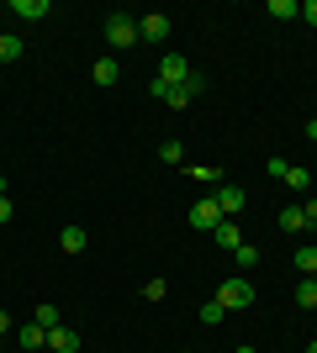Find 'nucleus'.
Returning a JSON list of instances; mask_svg holds the SVG:
<instances>
[{"label":"nucleus","instance_id":"nucleus-33","mask_svg":"<svg viewBox=\"0 0 317 353\" xmlns=\"http://www.w3.org/2000/svg\"><path fill=\"white\" fill-rule=\"evenodd\" d=\"M312 280H317V274H312Z\"/></svg>","mask_w":317,"mask_h":353},{"label":"nucleus","instance_id":"nucleus-6","mask_svg":"<svg viewBox=\"0 0 317 353\" xmlns=\"http://www.w3.org/2000/svg\"><path fill=\"white\" fill-rule=\"evenodd\" d=\"M211 201H217V211H222L227 221L243 211V190H238V185H217V190H211Z\"/></svg>","mask_w":317,"mask_h":353},{"label":"nucleus","instance_id":"nucleus-21","mask_svg":"<svg viewBox=\"0 0 317 353\" xmlns=\"http://www.w3.org/2000/svg\"><path fill=\"white\" fill-rule=\"evenodd\" d=\"M233 259H238V269H254V264H259V248H254V243H238V248H233Z\"/></svg>","mask_w":317,"mask_h":353},{"label":"nucleus","instance_id":"nucleus-26","mask_svg":"<svg viewBox=\"0 0 317 353\" xmlns=\"http://www.w3.org/2000/svg\"><path fill=\"white\" fill-rule=\"evenodd\" d=\"M302 21H307V27H317V0H307V6H302Z\"/></svg>","mask_w":317,"mask_h":353},{"label":"nucleus","instance_id":"nucleus-30","mask_svg":"<svg viewBox=\"0 0 317 353\" xmlns=\"http://www.w3.org/2000/svg\"><path fill=\"white\" fill-rule=\"evenodd\" d=\"M307 137H312V143H317V117H312V121H307Z\"/></svg>","mask_w":317,"mask_h":353},{"label":"nucleus","instance_id":"nucleus-24","mask_svg":"<svg viewBox=\"0 0 317 353\" xmlns=\"http://www.w3.org/2000/svg\"><path fill=\"white\" fill-rule=\"evenodd\" d=\"M159 159L164 163H185V143H159Z\"/></svg>","mask_w":317,"mask_h":353},{"label":"nucleus","instance_id":"nucleus-19","mask_svg":"<svg viewBox=\"0 0 317 353\" xmlns=\"http://www.w3.org/2000/svg\"><path fill=\"white\" fill-rule=\"evenodd\" d=\"M280 227H286V232H307V216H302V206H286V211H280Z\"/></svg>","mask_w":317,"mask_h":353},{"label":"nucleus","instance_id":"nucleus-5","mask_svg":"<svg viewBox=\"0 0 317 353\" xmlns=\"http://www.w3.org/2000/svg\"><path fill=\"white\" fill-rule=\"evenodd\" d=\"M222 211H217V201H211V195H201L196 206H191V227H201V232H217V227H222Z\"/></svg>","mask_w":317,"mask_h":353},{"label":"nucleus","instance_id":"nucleus-16","mask_svg":"<svg viewBox=\"0 0 317 353\" xmlns=\"http://www.w3.org/2000/svg\"><path fill=\"white\" fill-rule=\"evenodd\" d=\"M90 74H95V85H117V74H122V69H117V59H95Z\"/></svg>","mask_w":317,"mask_h":353},{"label":"nucleus","instance_id":"nucleus-10","mask_svg":"<svg viewBox=\"0 0 317 353\" xmlns=\"http://www.w3.org/2000/svg\"><path fill=\"white\" fill-rule=\"evenodd\" d=\"M11 11L21 16V21H43L53 6H48V0H11Z\"/></svg>","mask_w":317,"mask_h":353},{"label":"nucleus","instance_id":"nucleus-11","mask_svg":"<svg viewBox=\"0 0 317 353\" xmlns=\"http://www.w3.org/2000/svg\"><path fill=\"white\" fill-rule=\"evenodd\" d=\"M286 190H312V169H302V163H286Z\"/></svg>","mask_w":317,"mask_h":353},{"label":"nucleus","instance_id":"nucleus-9","mask_svg":"<svg viewBox=\"0 0 317 353\" xmlns=\"http://www.w3.org/2000/svg\"><path fill=\"white\" fill-rule=\"evenodd\" d=\"M48 348H59V353H79V332H69V327H53V332H48Z\"/></svg>","mask_w":317,"mask_h":353},{"label":"nucleus","instance_id":"nucleus-29","mask_svg":"<svg viewBox=\"0 0 317 353\" xmlns=\"http://www.w3.org/2000/svg\"><path fill=\"white\" fill-rule=\"evenodd\" d=\"M6 332H11V311H0V338H6Z\"/></svg>","mask_w":317,"mask_h":353},{"label":"nucleus","instance_id":"nucleus-7","mask_svg":"<svg viewBox=\"0 0 317 353\" xmlns=\"http://www.w3.org/2000/svg\"><path fill=\"white\" fill-rule=\"evenodd\" d=\"M137 37H143V43H164L169 37V16H137Z\"/></svg>","mask_w":317,"mask_h":353},{"label":"nucleus","instance_id":"nucleus-23","mask_svg":"<svg viewBox=\"0 0 317 353\" xmlns=\"http://www.w3.org/2000/svg\"><path fill=\"white\" fill-rule=\"evenodd\" d=\"M32 322H37V327H48V332H53V327H59V306H37V311H32Z\"/></svg>","mask_w":317,"mask_h":353},{"label":"nucleus","instance_id":"nucleus-15","mask_svg":"<svg viewBox=\"0 0 317 353\" xmlns=\"http://www.w3.org/2000/svg\"><path fill=\"white\" fill-rule=\"evenodd\" d=\"M211 237H217V243H222L227 253H233V248H238V243H243V232H238V221H222V227H217V232H211Z\"/></svg>","mask_w":317,"mask_h":353},{"label":"nucleus","instance_id":"nucleus-22","mask_svg":"<svg viewBox=\"0 0 317 353\" xmlns=\"http://www.w3.org/2000/svg\"><path fill=\"white\" fill-rule=\"evenodd\" d=\"M222 316H227V311H222V301H217V295H211L206 306H201V322H206V327H217V322H222Z\"/></svg>","mask_w":317,"mask_h":353},{"label":"nucleus","instance_id":"nucleus-13","mask_svg":"<svg viewBox=\"0 0 317 353\" xmlns=\"http://www.w3.org/2000/svg\"><path fill=\"white\" fill-rule=\"evenodd\" d=\"M185 174L196 179V185H222V169H217V163H191Z\"/></svg>","mask_w":317,"mask_h":353},{"label":"nucleus","instance_id":"nucleus-27","mask_svg":"<svg viewBox=\"0 0 317 353\" xmlns=\"http://www.w3.org/2000/svg\"><path fill=\"white\" fill-rule=\"evenodd\" d=\"M16 216V206H11V195H0V221H11Z\"/></svg>","mask_w":317,"mask_h":353},{"label":"nucleus","instance_id":"nucleus-1","mask_svg":"<svg viewBox=\"0 0 317 353\" xmlns=\"http://www.w3.org/2000/svg\"><path fill=\"white\" fill-rule=\"evenodd\" d=\"M201 90H206V74H191L185 85H164V79H153V101H164L169 111H185V105L196 101Z\"/></svg>","mask_w":317,"mask_h":353},{"label":"nucleus","instance_id":"nucleus-4","mask_svg":"<svg viewBox=\"0 0 317 353\" xmlns=\"http://www.w3.org/2000/svg\"><path fill=\"white\" fill-rule=\"evenodd\" d=\"M191 59H185V53H164V59H159V74H153V79H164V85H185V79H191Z\"/></svg>","mask_w":317,"mask_h":353},{"label":"nucleus","instance_id":"nucleus-18","mask_svg":"<svg viewBox=\"0 0 317 353\" xmlns=\"http://www.w3.org/2000/svg\"><path fill=\"white\" fill-rule=\"evenodd\" d=\"M296 306H302V311H317V280H302V285H296Z\"/></svg>","mask_w":317,"mask_h":353},{"label":"nucleus","instance_id":"nucleus-12","mask_svg":"<svg viewBox=\"0 0 317 353\" xmlns=\"http://www.w3.org/2000/svg\"><path fill=\"white\" fill-rule=\"evenodd\" d=\"M85 243H90V237H85V227H64V232H59V248H64V253H85Z\"/></svg>","mask_w":317,"mask_h":353},{"label":"nucleus","instance_id":"nucleus-32","mask_svg":"<svg viewBox=\"0 0 317 353\" xmlns=\"http://www.w3.org/2000/svg\"><path fill=\"white\" fill-rule=\"evenodd\" d=\"M0 195H6V174H0Z\"/></svg>","mask_w":317,"mask_h":353},{"label":"nucleus","instance_id":"nucleus-2","mask_svg":"<svg viewBox=\"0 0 317 353\" xmlns=\"http://www.w3.org/2000/svg\"><path fill=\"white\" fill-rule=\"evenodd\" d=\"M217 301H222V311H249L254 306V285L249 280H222L217 285Z\"/></svg>","mask_w":317,"mask_h":353},{"label":"nucleus","instance_id":"nucleus-17","mask_svg":"<svg viewBox=\"0 0 317 353\" xmlns=\"http://www.w3.org/2000/svg\"><path fill=\"white\" fill-rule=\"evenodd\" d=\"M270 16H280V21H296V16H302V0H270Z\"/></svg>","mask_w":317,"mask_h":353},{"label":"nucleus","instance_id":"nucleus-14","mask_svg":"<svg viewBox=\"0 0 317 353\" xmlns=\"http://www.w3.org/2000/svg\"><path fill=\"white\" fill-rule=\"evenodd\" d=\"M291 264L302 269V280H312V274H317V248H312V243H307V248H296V259H291Z\"/></svg>","mask_w":317,"mask_h":353},{"label":"nucleus","instance_id":"nucleus-28","mask_svg":"<svg viewBox=\"0 0 317 353\" xmlns=\"http://www.w3.org/2000/svg\"><path fill=\"white\" fill-rule=\"evenodd\" d=\"M302 216H307V227H317V201H307V206H302Z\"/></svg>","mask_w":317,"mask_h":353},{"label":"nucleus","instance_id":"nucleus-8","mask_svg":"<svg viewBox=\"0 0 317 353\" xmlns=\"http://www.w3.org/2000/svg\"><path fill=\"white\" fill-rule=\"evenodd\" d=\"M16 343H21L27 353L48 348V327H37V322H21V327H16Z\"/></svg>","mask_w":317,"mask_h":353},{"label":"nucleus","instance_id":"nucleus-25","mask_svg":"<svg viewBox=\"0 0 317 353\" xmlns=\"http://www.w3.org/2000/svg\"><path fill=\"white\" fill-rule=\"evenodd\" d=\"M143 295H148V301H164L169 285H164V280H148V285H143Z\"/></svg>","mask_w":317,"mask_h":353},{"label":"nucleus","instance_id":"nucleus-3","mask_svg":"<svg viewBox=\"0 0 317 353\" xmlns=\"http://www.w3.org/2000/svg\"><path fill=\"white\" fill-rule=\"evenodd\" d=\"M106 43L111 48H133L137 43V16H106Z\"/></svg>","mask_w":317,"mask_h":353},{"label":"nucleus","instance_id":"nucleus-20","mask_svg":"<svg viewBox=\"0 0 317 353\" xmlns=\"http://www.w3.org/2000/svg\"><path fill=\"white\" fill-rule=\"evenodd\" d=\"M11 59H21V37L6 32V37H0V63H11Z\"/></svg>","mask_w":317,"mask_h":353},{"label":"nucleus","instance_id":"nucleus-31","mask_svg":"<svg viewBox=\"0 0 317 353\" xmlns=\"http://www.w3.org/2000/svg\"><path fill=\"white\" fill-rule=\"evenodd\" d=\"M307 353H317V338H312V343H307Z\"/></svg>","mask_w":317,"mask_h":353}]
</instances>
